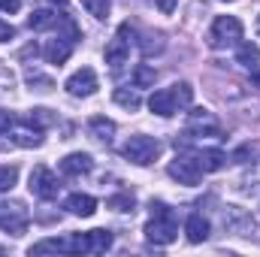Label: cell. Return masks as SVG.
<instances>
[{"instance_id":"1","label":"cell","mask_w":260,"mask_h":257,"mask_svg":"<svg viewBox=\"0 0 260 257\" xmlns=\"http://www.w3.org/2000/svg\"><path fill=\"white\" fill-rule=\"evenodd\" d=\"M191 100H194V88H191L188 82H176V85H170V88L154 91V94L148 97V109H151L154 115H160V118H170V115H176L182 106H188Z\"/></svg>"},{"instance_id":"2","label":"cell","mask_w":260,"mask_h":257,"mask_svg":"<svg viewBox=\"0 0 260 257\" xmlns=\"http://www.w3.org/2000/svg\"><path fill=\"white\" fill-rule=\"evenodd\" d=\"M176 236H179L176 215L170 212L167 203H154L151 200V221L145 224V239L154 242V245H170Z\"/></svg>"},{"instance_id":"3","label":"cell","mask_w":260,"mask_h":257,"mask_svg":"<svg viewBox=\"0 0 260 257\" xmlns=\"http://www.w3.org/2000/svg\"><path fill=\"white\" fill-rule=\"evenodd\" d=\"M242 40V21L236 15H218L209 30V46L212 49H227Z\"/></svg>"},{"instance_id":"4","label":"cell","mask_w":260,"mask_h":257,"mask_svg":"<svg viewBox=\"0 0 260 257\" xmlns=\"http://www.w3.org/2000/svg\"><path fill=\"white\" fill-rule=\"evenodd\" d=\"M121 154L127 157L130 164H136V167H148V164L157 160V154H160V142L151 139V136H130L127 142L121 145Z\"/></svg>"},{"instance_id":"5","label":"cell","mask_w":260,"mask_h":257,"mask_svg":"<svg viewBox=\"0 0 260 257\" xmlns=\"http://www.w3.org/2000/svg\"><path fill=\"white\" fill-rule=\"evenodd\" d=\"M127 37H133V27H130L127 21L118 27V34L109 40V46H106V52H103V58H106V64L112 67V70H121V67L127 64L130 58V43Z\"/></svg>"},{"instance_id":"6","label":"cell","mask_w":260,"mask_h":257,"mask_svg":"<svg viewBox=\"0 0 260 257\" xmlns=\"http://www.w3.org/2000/svg\"><path fill=\"white\" fill-rule=\"evenodd\" d=\"M30 224V215L21 203H0V230L12 233V236H21Z\"/></svg>"},{"instance_id":"7","label":"cell","mask_w":260,"mask_h":257,"mask_svg":"<svg viewBox=\"0 0 260 257\" xmlns=\"http://www.w3.org/2000/svg\"><path fill=\"white\" fill-rule=\"evenodd\" d=\"M58 191H61L58 176L49 167H34V173H30V194L40 197V200H55Z\"/></svg>"},{"instance_id":"8","label":"cell","mask_w":260,"mask_h":257,"mask_svg":"<svg viewBox=\"0 0 260 257\" xmlns=\"http://www.w3.org/2000/svg\"><path fill=\"white\" fill-rule=\"evenodd\" d=\"M167 173H170V179H176L179 185H188V188L200 185V179H203V170L197 167L194 157H176V160L167 167Z\"/></svg>"},{"instance_id":"9","label":"cell","mask_w":260,"mask_h":257,"mask_svg":"<svg viewBox=\"0 0 260 257\" xmlns=\"http://www.w3.org/2000/svg\"><path fill=\"white\" fill-rule=\"evenodd\" d=\"M64 88L73 97H91V94L100 88V85H97V73H94L91 67H82V70H76V73L67 79Z\"/></svg>"},{"instance_id":"10","label":"cell","mask_w":260,"mask_h":257,"mask_svg":"<svg viewBox=\"0 0 260 257\" xmlns=\"http://www.w3.org/2000/svg\"><path fill=\"white\" fill-rule=\"evenodd\" d=\"M188 133H197V136H218V121L209 109H191L188 112Z\"/></svg>"},{"instance_id":"11","label":"cell","mask_w":260,"mask_h":257,"mask_svg":"<svg viewBox=\"0 0 260 257\" xmlns=\"http://www.w3.org/2000/svg\"><path fill=\"white\" fill-rule=\"evenodd\" d=\"M94 170V157L85 154V151H73L61 160V173L64 176H88Z\"/></svg>"},{"instance_id":"12","label":"cell","mask_w":260,"mask_h":257,"mask_svg":"<svg viewBox=\"0 0 260 257\" xmlns=\"http://www.w3.org/2000/svg\"><path fill=\"white\" fill-rule=\"evenodd\" d=\"M73 46H76V40H73V37H58V40H52V43L43 49V55H46V61H49V64H58V67H61L67 58H70Z\"/></svg>"},{"instance_id":"13","label":"cell","mask_w":260,"mask_h":257,"mask_svg":"<svg viewBox=\"0 0 260 257\" xmlns=\"http://www.w3.org/2000/svg\"><path fill=\"white\" fill-rule=\"evenodd\" d=\"M197 167L203 170V173H218L224 164H227V154L224 151H218V148H200L194 154Z\"/></svg>"},{"instance_id":"14","label":"cell","mask_w":260,"mask_h":257,"mask_svg":"<svg viewBox=\"0 0 260 257\" xmlns=\"http://www.w3.org/2000/svg\"><path fill=\"white\" fill-rule=\"evenodd\" d=\"M67 212H73L79 218H91L97 212V200L91 194H70L67 197Z\"/></svg>"},{"instance_id":"15","label":"cell","mask_w":260,"mask_h":257,"mask_svg":"<svg viewBox=\"0 0 260 257\" xmlns=\"http://www.w3.org/2000/svg\"><path fill=\"white\" fill-rule=\"evenodd\" d=\"M88 130H91V136H94L97 142H103V145H109V142L115 139V121H109L106 115H94V118L88 121Z\"/></svg>"},{"instance_id":"16","label":"cell","mask_w":260,"mask_h":257,"mask_svg":"<svg viewBox=\"0 0 260 257\" xmlns=\"http://www.w3.org/2000/svg\"><path fill=\"white\" fill-rule=\"evenodd\" d=\"M224 224H227L230 230H236V233H254V218L245 215L242 209H233V206L224 212Z\"/></svg>"},{"instance_id":"17","label":"cell","mask_w":260,"mask_h":257,"mask_svg":"<svg viewBox=\"0 0 260 257\" xmlns=\"http://www.w3.org/2000/svg\"><path fill=\"white\" fill-rule=\"evenodd\" d=\"M185 233H188V242H194V245L206 242V239H209V221H206L203 215H191V218L185 221Z\"/></svg>"},{"instance_id":"18","label":"cell","mask_w":260,"mask_h":257,"mask_svg":"<svg viewBox=\"0 0 260 257\" xmlns=\"http://www.w3.org/2000/svg\"><path fill=\"white\" fill-rule=\"evenodd\" d=\"M55 24H61V15H55L52 9H34L30 18H27V27L30 30H49Z\"/></svg>"},{"instance_id":"19","label":"cell","mask_w":260,"mask_h":257,"mask_svg":"<svg viewBox=\"0 0 260 257\" xmlns=\"http://www.w3.org/2000/svg\"><path fill=\"white\" fill-rule=\"evenodd\" d=\"M88 254H100L112 248V233L109 230H88Z\"/></svg>"},{"instance_id":"20","label":"cell","mask_w":260,"mask_h":257,"mask_svg":"<svg viewBox=\"0 0 260 257\" xmlns=\"http://www.w3.org/2000/svg\"><path fill=\"white\" fill-rule=\"evenodd\" d=\"M12 142L15 145H21V148H37V145H43V130L40 127H18L12 133Z\"/></svg>"},{"instance_id":"21","label":"cell","mask_w":260,"mask_h":257,"mask_svg":"<svg viewBox=\"0 0 260 257\" xmlns=\"http://www.w3.org/2000/svg\"><path fill=\"white\" fill-rule=\"evenodd\" d=\"M115 103L124 106L127 112H136V109L142 106V97H139L136 91H130V88H115Z\"/></svg>"},{"instance_id":"22","label":"cell","mask_w":260,"mask_h":257,"mask_svg":"<svg viewBox=\"0 0 260 257\" xmlns=\"http://www.w3.org/2000/svg\"><path fill=\"white\" fill-rule=\"evenodd\" d=\"M236 61H239L242 67H257L260 64V46H254V43H242L239 52H236Z\"/></svg>"},{"instance_id":"23","label":"cell","mask_w":260,"mask_h":257,"mask_svg":"<svg viewBox=\"0 0 260 257\" xmlns=\"http://www.w3.org/2000/svg\"><path fill=\"white\" fill-rule=\"evenodd\" d=\"M154 79H157V70L148 64H136L133 70V85L136 88H148V85H154Z\"/></svg>"},{"instance_id":"24","label":"cell","mask_w":260,"mask_h":257,"mask_svg":"<svg viewBox=\"0 0 260 257\" xmlns=\"http://www.w3.org/2000/svg\"><path fill=\"white\" fill-rule=\"evenodd\" d=\"M82 6H85L88 15H94L97 21H106V18H109V9H112V0H82Z\"/></svg>"},{"instance_id":"25","label":"cell","mask_w":260,"mask_h":257,"mask_svg":"<svg viewBox=\"0 0 260 257\" xmlns=\"http://www.w3.org/2000/svg\"><path fill=\"white\" fill-rule=\"evenodd\" d=\"M27 124L30 127H52L55 124V115H52V109H30L27 112Z\"/></svg>"},{"instance_id":"26","label":"cell","mask_w":260,"mask_h":257,"mask_svg":"<svg viewBox=\"0 0 260 257\" xmlns=\"http://www.w3.org/2000/svg\"><path fill=\"white\" fill-rule=\"evenodd\" d=\"M133 206H136L133 194H115L106 200V209H112V212H133Z\"/></svg>"},{"instance_id":"27","label":"cell","mask_w":260,"mask_h":257,"mask_svg":"<svg viewBox=\"0 0 260 257\" xmlns=\"http://www.w3.org/2000/svg\"><path fill=\"white\" fill-rule=\"evenodd\" d=\"M15 182H18V170L15 167H0V194L12 191Z\"/></svg>"},{"instance_id":"28","label":"cell","mask_w":260,"mask_h":257,"mask_svg":"<svg viewBox=\"0 0 260 257\" xmlns=\"http://www.w3.org/2000/svg\"><path fill=\"white\" fill-rule=\"evenodd\" d=\"M27 85H43V91H49V88H55V82H52L49 76H43V73H37V70H27Z\"/></svg>"},{"instance_id":"29","label":"cell","mask_w":260,"mask_h":257,"mask_svg":"<svg viewBox=\"0 0 260 257\" xmlns=\"http://www.w3.org/2000/svg\"><path fill=\"white\" fill-rule=\"evenodd\" d=\"M9 130H15V115L0 109V133H9Z\"/></svg>"},{"instance_id":"30","label":"cell","mask_w":260,"mask_h":257,"mask_svg":"<svg viewBox=\"0 0 260 257\" xmlns=\"http://www.w3.org/2000/svg\"><path fill=\"white\" fill-rule=\"evenodd\" d=\"M12 37H15V27L6 24V21H0V43H9Z\"/></svg>"},{"instance_id":"31","label":"cell","mask_w":260,"mask_h":257,"mask_svg":"<svg viewBox=\"0 0 260 257\" xmlns=\"http://www.w3.org/2000/svg\"><path fill=\"white\" fill-rule=\"evenodd\" d=\"M0 9L12 15V12H18V9H21V0H0Z\"/></svg>"},{"instance_id":"32","label":"cell","mask_w":260,"mask_h":257,"mask_svg":"<svg viewBox=\"0 0 260 257\" xmlns=\"http://www.w3.org/2000/svg\"><path fill=\"white\" fill-rule=\"evenodd\" d=\"M176 6H179V0H157V9H160V12H167V15H170Z\"/></svg>"},{"instance_id":"33","label":"cell","mask_w":260,"mask_h":257,"mask_svg":"<svg viewBox=\"0 0 260 257\" xmlns=\"http://www.w3.org/2000/svg\"><path fill=\"white\" fill-rule=\"evenodd\" d=\"M52 3H58V6H67V3H70V0H52Z\"/></svg>"},{"instance_id":"34","label":"cell","mask_w":260,"mask_h":257,"mask_svg":"<svg viewBox=\"0 0 260 257\" xmlns=\"http://www.w3.org/2000/svg\"><path fill=\"white\" fill-rule=\"evenodd\" d=\"M0 254H6V248H3V245H0Z\"/></svg>"},{"instance_id":"35","label":"cell","mask_w":260,"mask_h":257,"mask_svg":"<svg viewBox=\"0 0 260 257\" xmlns=\"http://www.w3.org/2000/svg\"><path fill=\"white\" fill-rule=\"evenodd\" d=\"M257 34H260V15H257Z\"/></svg>"}]
</instances>
